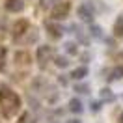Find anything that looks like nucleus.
Listing matches in <instances>:
<instances>
[{
  "instance_id": "nucleus-1",
  "label": "nucleus",
  "mask_w": 123,
  "mask_h": 123,
  "mask_svg": "<svg viewBox=\"0 0 123 123\" xmlns=\"http://www.w3.org/2000/svg\"><path fill=\"white\" fill-rule=\"evenodd\" d=\"M21 97L17 95L13 90H9L6 86H2L0 88V112L2 116L9 119V117H13V116L21 110Z\"/></svg>"
},
{
  "instance_id": "nucleus-2",
  "label": "nucleus",
  "mask_w": 123,
  "mask_h": 123,
  "mask_svg": "<svg viewBox=\"0 0 123 123\" xmlns=\"http://www.w3.org/2000/svg\"><path fill=\"white\" fill-rule=\"evenodd\" d=\"M71 13V2H65V0H60L52 9H50V17L54 21H63L67 19Z\"/></svg>"
},
{
  "instance_id": "nucleus-3",
  "label": "nucleus",
  "mask_w": 123,
  "mask_h": 123,
  "mask_svg": "<svg viewBox=\"0 0 123 123\" xmlns=\"http://www.w3.org/2000/svg\"><path fill=\"white\" fill-rule=\"evenodd\" d=\"M45 30H47V36L50 39H54V41H58V39L63 37V34H65V28L62 26L58 21H47L45 23Z\"/></svg>"
},
{
  "instance_id": "nucleus-4",
  "label": "nucleus",
  "mask_w": 123,
  "mask_h": 123,
  "mask_svg": "<svg viewBox=\"0 0 123 123\" xmlns=\"http://www.w3.org/2000/svg\"><path fill=\"white\" fill-rule=\"evenodd\" d=\"M36 56H37V63L41 65V67H45L47 63L50 60H54V49L52 47H49V45H41L37 47V52H36Z\"/></svg>"
},
{
  "instance_id": "nucleus-5",
  "label": "nucleus",
  "mask_w": 123,
  "mask_h": 123,
  "mask_svg": "<svg viewBox=\"0 0 123 123\" xmlns=\"http://www.w3.org/2000/svg\"><path fill=\"white\" fill-rule=\"evenodd\" d=\"M28 32H30V23H28L26 19H19V21H15L13 26H11V36H13L15 41H19V37H24Z\"/></svg>"
},
{
  "instance_id": "nucleus-6",
  "label": "nucleus",
  "mask_w": 123,
  "mask_h": 123,
  "mask_svg": "<svg viewBox=\"0 0 123 123\" xmlns=\"http://www.w3.org/2000/svg\"><path fill=\"white\" fill-rule=\"evenodd\" d=\"M77 15L80 21H84V23H93V17H95V11H93V6L90 2H82L77 9Z\"/></svg>"
},
{
  "instance_id": "nucleus-7",
  "label": "nucleus",
  "mask_w": 123,
  "mask_h": 123,
  "mask_svg": "<svg viewBox=\"0 0 123 123\" xmlns=\"http://www.w3.org/2000/svg\"><path fill=\"white\" fill-rule=\"evenodd\" d=\"M13 62H15V65L19 67H28L32 63V56L28 50H17L15 56H13Z\"/></svg>"
},
{
  "instance_id": "nucleus-8",
  "label": "nucleus",
  "mask_w": 123,
  "mask_h": 123,
  "mask_svg": "<svg viewBox=\"0 0 123 123\" xmlns=\"http://www.w3.org/2000/svg\"><path fill=\"white\" fill-rule=\"evenodd\" d=\"M4 8L9 13H21L24 9V0H6L4 2Z\"/></svg>"
},
{
  "instance_id": "nucleus-9",
  "label": "nucleus",
  "mask_w": 123,
  "mask_h": 123,
  "mask_svg": "<svg viewBox=\"0 0 123 123\" xmlns=\"http://www.w3.org/2000/svg\"><path fill=\"white\" fill-rule=\"evenodd\" d=\"M67 108H69V112H73V114H82L84 112V103L78 99V97H73L67 103Z\"/></svg>"
},
{
  "instance_id": "nucleus-10",
  "label": "nucleus",
  "mask_w": 123,
  "mask_h": 123,
  "mask_svg": "<svg viewBox=\"0 0 123 123\" xmlns=\"http://www.w3.org/2000/svg\"><path fill=\"white\" fill-rule=\"evenodd\" d=\"M88 75H90V69H88V65H86V63L71 71V78H73V80H82V78H86Z\"/></svg>"
},
{
  "instance_id": "nucleus-11",
  "label": "nucleus",
  "mask_w": 123,
  "mask_h": 123,
  "mask_svg": "<svg viewBox=\"0 0 123 123\" xmlns=\"http://www.w3.org/2000/svg\"><path fill=\"white\" fill-rule=\"evenodd\" d=\"M47 86H49V82H47L43 77H36V78H34V82H32V88H34V92H37V93H39V92L43 93Z\"/></svg>"
},
{
  "instance_id": "nucleus-12",
  "label": "nucleus",
  "mask_w": 123,
  "mask_h": 123,
  "mask_svg": "<svg viewBox=\"0 0 123 123\" xmlns=\"http://www.w3.org/2000/svg\"><path fill=\"white\" fill-rule=\"evenodd\" d=\"M43 95H45V99L49 101L50 105L58 101V90H56V88H52V86H47L45 92H43Z\"/></svg>"
},
{
  "instance_id": "nucleus-13",
  "label": "nucleus",
  "mask_w": 123,
  "mask_h": 123,
  "mask_svg": "<svg viewBox=\"0 0 123 123\" xmlns=\"http://www.w3.org/2000/svg\"><path fill=\"white\" fill-rule=\"evenodd\" d=\"M112 34L116 37H123V15H119L114 21V26H112Z\"/></svg>"
},
{
  "instance_id": "nucleus-14",
  "label": "nucleus",
  "mask_w": 123,
  "mask_h": 123,
  "mask_svg": "<svg viewBox=\"0 0 123 123\" xmlns=\"http://www.w3.org/2000/svg\"><path fill=\"white\" fill-rule=\"evenodd\" d=\"M99 97H101L103 103H114V99H116L114 92H112V90H108V88H103V90H101V92H99Z\"/></svg>"
},
{
  "instance_id": "nucleus-15",
  "label": "nucleus",
  "mask_w": 123,
  "mask_h": 123,
  "mask_svg": "<svg viewBox=\"0 0 123 123\" xmlns=\"http://www.w3.org/2000/svg\"><path fill=\"white\" fill-rule=\"evenodd\" d=\"M54 65L60 67V69H65V67H69V58H65V56H54Z\"/></svg>"
},
{
  "instance_id": "nucleus-16",
  "label": "nucleus",
  "mask_w": 123,
  "mask_h": 123,
  "mask_svg": "<svg viewBox=\"0 0 123 123\" xmlns=\"http://www.w3.org/2000/svg\"><path fill=\"white\" fill-rule=\"evenodd\" d=\"M73 90L78 93V95H88L90 93V84H84V82H78V84L73 86Z\"/></svg>"
},
{
  "instance_id": "nucleus-17",
  "label": "nucleus",
  "mask_w": 123,
  "mask_h": 123,
  "mask_svg": "<svg viewBox=\"0 0 123 123\" xmlns=\"http://www.w3.org/2000/svg\"><path fill=\"white\" fill-rule=\"evenodd\" d=\"M63 49H65V52L69 54V56L78 54V49H77V43H75V41H67V43L63 45Z\"/></svg>"
},
{
  "instance_id": "nucleus-18",
  "label": "nucleus",
  "mask_w": 123,
  "mask_h": 123,
  "mask_svg": "<svg viewBox=\"0 0 123 123\" xmlns=\"http://www.w3.org/2000/svg\"><path fill=\"white\" fill-rule=\"evenodd\" d=\"M58 2H60V0H39V8H43V9H52Z\"/></svg>"
},
{
  "instance_id": "nucleus-19",
  "label": "nucleus",
  "mask_w": 123,
  "mask_h": 123,
  "mask_svg": "<svg viewBox=\"0 0 123 123\" xmlns=\"http://www.w3.org/2000/svg\"><path fill=\"white\" fill-rule=\"evenodd\" d=\"M121 77H123V65H121V67H114V69L110 71L108 80H116V78H121Z\"/></svg>"
},
{
  "instance_id": "nucleus-20",
  "label": "nucleus",
  "mask_w": 123,
  "mask_h": 123,
  "mask_svg": "<svg viewBox=\"0 0 123 123\" xmlns=\"http://www.w3.org/2000/svg\"><path fill=\"white\" fill-rule=\"evenodd\" d=\"M6 56H8V49L4 45H0V71L6 67Z\"/></svg>"
},
{
  "instance_id": "nucleus-21",
  "label": "nucleus",
  "mask_w": 123,
  "mask_h": 123,
  "mask_svg": "<svg viewBox=\"0 0 123 123\" xmlns=\"http://www.w3.org/2000/svg\"><path fill=\"white\" fill-rule=\"evenodd\" d=\"M90 34H92V37H103V28L97 26V24H92L90 26Z\"/></svg>"
},
{
  "instance_id": "nucleus-22",
  "label": "nucleus",
  "mask_w": 123,
  "mask_h": 123,
  "mask_svg": "<svg viewBox=\"0 0 123 123\" xmlns=\"http://www.w3.org/2000/svg\"><path fill=\"white\" fill-rule=\"evenodd\" d=\"M28 119H30V114H28V112H23V114L19 116V121L17 123H28Z\"/></svg>"
},
{
  "instance_id": "nucleus-23",
  "label": "nucleus",
  "mask_w": 123,
  "mask_h": 123,
  "mask_svg": "<svg viewBox=\"0 0 123 123\" xmlns=\"http://www.w3.org/2000/svg\"><path fill=\"white\" fill-rule=\"evenodd\" d=\"M101 105H103V101H93V103H92V110H93V112L101 110Z\"/></svg>"
},
{
  "instance_id": "nucleus-24",
  "label": "nucleus",
  "mask_w": 123,
  "mask_h": 123,
  "mask_svg": "<svg viewBox=\"0 0 123 123\" xmlns=\"http://www.w3.org/2000/svg\"><path fill=\"white\" fill-rule=\"evenodd\" d=\"M60 82H62V84H63V86L67 84V78H65V75H60Z\"/></svg>"
},
{
  "instance_id": "nucleus-25",
  "label": "nucleus",
  "mask_w": 123,
  "mask_h": 123,
  "mask_svg": "<svg viewBox=\"0 0 123 123\" xmlns=\"http://www.w3.org/2000/svg\"><path fill=\"white\" fill-rule=\"evenodd\" d=\"M67 123H82V121H80V119H77V117H75V119H69V121H67Z\"/></svg>"
},
{
  "instance_id": "nucleus-26",
  "label": "nucleus",
  "mask_w": 123,
  "mask_h": 123,
  "mask_svg": "<svg viewBox=\"0 0 123 123\" xmlns=\"http://www.w3.org/2000/svg\"><path fill=\"white\" fill-rule=\"evenodd\" d=\"M117 123H123V112L119 114V117H117Z\"/></svg>"
}]
</instances>
